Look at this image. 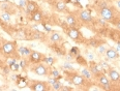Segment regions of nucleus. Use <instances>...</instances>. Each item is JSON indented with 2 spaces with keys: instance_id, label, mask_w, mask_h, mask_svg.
<instances>
[{
  "instance_id": "obj_33",
  "label": "nucleus",
  "mask_w": 120,
  "mask_h": 91,
  "mask_svg": "<svg viewBox=\"0 0 120 91\" xmlns=\"http://www.w3.org/2000/svg\"><path fill=\"white\" fill-rule=\"evenodd\" d=\"M52 74H53V76H54V77H59V72H58V70H57V69H53V70H52Z\"/></svg>"
},
{
  "instance_id": "obj_2",
  "label": "nucleus",
  "mask_w": 120,
  "mask_h": 91,
  "mask_svg": "<svg viewBox=\"0 0 120 91\" xmlns=\"http://www.w3.org/2000/svg\"><path fill=\"white\" fill-rule=\"evenodd\" d=\"M2 51L7 56L15 57L14 54H16V44L15 42H5V44L2 45Z\"/></svg>"
},
{
  "instance_id": "obj_34",
  "label": "nucleus",
  "mask_w": 120,
  "mask_h": 91,
  "mask_svg": "<svg viewBox=\"0 0 120 91\" xmlns=\"http://www.w3.org/2000/svg\"><path fill=\"white\" fill-rule=\"evenodd\" d=\"M42 26L45 27V29H46L47 31H51V27L48 26V25H47V24H42Z\"/></svg>"
},
{
  "instance_id": "obj_5",
  "label": "nucleus",
  "mask_w": 120,
  "mask_h": 91,
  "mask_svg": "<svg viewBox=\"0 0 120 91\" xmlns=\"http://www.w3.org/2000/svg\"><path fill=\"white\" fill-rule=\"evenodd\" d=\"M67 34H68V36L71 37L72 40H76V42H81L82 40V34L78 28L71 27V29H68Z\"/></svg>"
},
{
  "instance_id": "obj_13",
  "label": "nucleus",
  "mask_w": 120,
  "mask_h": 91,
  "mask_svg": "<svg viewBox=\"0 0 120 91\" xmlns=\"http://www.w3.org/2000/svg\"><path fill=\"white\" fill-rule=\"evenodd\" d=\"M106 55L107 57L109 58V59H116V58H118V53L115 51L114 49H109L106 51Z\"/></svg>"
},
{
  "instance_id": "obj_26",
  "label": "nucleus",
  "mask_w": 120,
  "mask_h": 91,
  "mask_svg": "<svg viewBox=\"0 0 120 91\" xmlns=\"http://www.w3.org/2000/svg\"><path fill=\"white\" fill-rule=\"evenodd\" d=\"M6 62H7V65H8V66H11V64H14V63L16 62V58H15V57H11V58H8Z\"/></svg>"
},
{
  "instance_id": "obj_18",
  "label": "nucleus",
  "mask_w": 120,
  "mask_h": 91,
  "mask_svg": "<svg viewBox=\"0 0 120 91\" xmlns=\"http://www.w3.org/2000/svg\"><path fill=\"white\" fill-rule=\"evenodd\" d=\"M1 19L3 20L4 22H9L11 21V14L9 12H7V11H4V12H2L1 14Z\"/></svg>"
},
{
  "instance_id": "obj_8",
  "label": "nucleus",
  "mask_w": 120,
  "mask_h": 91,
  "mask_svg": "<svg viewBox=\"0 0 120 91\" xmlns=\"http://www.w3.org/2000/svg\"><path fill=\"white\" fill-rule=\"evenodd\" d=\"M101 17L104 18L105 20H112L114 17V12L112 8H109V7H106V8H102L101 9Z\"/></svg>"
},
{
  "instance_id": "obj_11",
  "label": "nucleus",
  "mask_w": 120,
  "mask_h": 91,
  "mask_svg": "<svg viewBox=\"0 0 120 91\" xmlns=\"http://www.w3.org/2000/svg\"><path fill=\"white\" fill-rule=\"evenodd\" d=\"M80 19L82 20V22H85V23H90L92 22V17L91 15L89 14L87 11H82L80 12Z\"/></svg>"
},
{
  "instance_id": "obj_14",
  "label": "nucleus",
  "mask_w": 120,
  "mask_h": 91,
  "mask_svg": "<svg viewBox=\"0 0 120 91\" xmlns=\"http://www.w3.org/2000/svg\"><path fill=\"white\" fill-rule=\"evenodd\" d=\"M41 19H42V12L39 11L38 9L32 12V20H33V21L38 22V21H41Z\"/></svg>"
},
{
  "instance_id": "obj_12",
  "label": "nucleus",
  "mask_w": 120,
  "mask_h": 91,
  "mask_svg": "<svg viewBox=\"0 0 120 91\" xmlns=\"http://www.w3.org/2000/svg\"><path fill=\"white\" fill-rule=\"evenodd\" d=\"M37 8H38V6H37L36 2H33V1H28L27 2L26 12H28V14H32L33 11H37Z\"/></svg>"
},
{
  "instance_id": "obj_30",
  "label": "nucleus",
  "mask_w": 120,
  "mask_h": 91,
  "mask_svg": "<svg viewBox=\"0 0 120 91\" xmlns=\"http://www.w3.org/2000/svg\"><path fill=\"white\" fill-rule=\"evenodd\" d=\"M19 5L21 6V7L26 6V5H27V1H26V0H20V2H19Z\"/></svg>"
},
{
  "instance_id": "obj_15",
  "label": "nucleus",
  "mask_w": 120,
  "mask_h": 91,
  "mask_svg": "<svg viewBox=\"0 0 120 91\" xmlns=\"http://www.w3.org/2000/svg\"><path fill=\"white\" fill-rule=\"evenodd\" d=\"M19 53L22 56H29L31 54V51L27 47H21V48H19Z\"/></svg>"
},
{
  "instance_id": "obj_16",
  "label": "nucleus",
  "mask_w": 120,
  "mask_h": 91,
  "mask_svg": "<svg viewBox=\"0 0 120 91\" xmlns=\"http://www.w3.org/2000/svg\"><path fill=\"white\" fill-rule=\"evenodd\" d=\"M66 21H67V24H68L69 26H71V27H75V26L77 25V21H76V19H75V18L72 17L71 15L67 16V18H66Z\"/></svg>"
},
{
  "instance_id": "obj_10",
  "label": "nucleus",
  "mask_w": 120,
  "mask_h": 91,
  "mask_svg": "<svg viewBox=\"0 0 120 91\" xmlns=\"http://www.w3.org/2000/svg\"><path fill=\"white\" fill-rule=\"evenodd\" d=\"M108 74H109V77H110V79H111L112 82L120 83V75H119L118 72H116L115 69H109Z\"/></svg>"
},
{
  "instance_id": "obj_19",
  "label": "nucleus",
  "mask_w": 120,
  "mask_h": 91,
  "mask_svg": "<svg viewBox=\"0 0 120 91\" xmlns=\"http://www.w3.org/2000/svg\"><path fill=\"white\" fill-rule=\"evenodd\" d=\"M65 3L64 2H62V1H59V2H57L56 3V8H57V11H64L65 9Z\"/></svg>"
},
{
  "instance_id": "obj_38",
  "label": "nucleus",
  "mask_w": 120,
  "mask_h": 91,
  "mask_svg": "<svg viewBox=\"0 0 120 91\" xmlns=\"http://www.w3.org/2000/svg\"><path fill=\"white\" fill-rule=\"evenodd\" d=\"M117 6H118V8H120V0H117Z\"/></svg>"
},
{
  "instance_id": "obj_9",
  "label": "nucleus",
  "mask_w": 120,
  "mask_h": 91,
  "mask_svg": "<svg viewBox=\"0 0 120 91\" xmlns=\"http://www.w3.org/2000/svg\"><path fill=\"white\" fill-rule=\"evenodd\" d=\"M29 57H30V61L33 62V63H38L44 59V55H42L41 53L36 52V51L31 52V54L29 55Z\"/></svg>"
},
{
  "instance_id": "obj_39",
  "label": "nucleus",
  "mask_w": 120,
  "mask_h": 91,
  "mask_svg": "<svg viewBox=\"0 0 120 91\" xmlns=\"http://www.w3.org/2000/svg\"><path fill=\"white\" fill-rule=\"evenodd\" d=\"M117 28L120 30V22H118V24H117Z\"/></svg>"
},
{
  "instance_id": "obj_36",
  "label": "nucleus",
  "mask_w": 120,
  "mask_h": 91,
  "mask_svg": "<svg viewBox=\"0 0 120 91\" xmlns=\"http://www.w3.org/2000/svg\"><path fill=\"white\" fill-rule=\"evenodd\" d=\"M8 72H9V69H8L7 67L4 68V74H8Z\"/></svg>"
},
{
  "instance_id": "obj_29",
  "label": "nucleus",
  "mask_w": 120,
  "mask_h": 91,
  "mask_svg": "<svg viewBox=\"0 0 120 91\" xmlns=\"http://www.w3.org/2000/svg\"><path fill=\"white\" fill-rule=\"evenodd\" d=\"M98 6L101 7V9H102V8H106V7H108V5H107V2H105V1L101 2V3H98Z\"/></svg>"
},
{
  "instance_id": "obj_40",
  "label": "nucleus",
  "mask_w": 120,
  "mask_h": 91,
  "mask_svg": "<svg viewBox=\"0 0 120 91\" xmlns=\"http://www.w3.org/2000/svg\"><path fill=\"white\" fill-rule=\"evenodd\" d=\"M94 1H97V0H94Z\"/></svg>"
},
{
  "instance_id": "obj_6",
  "label": "nucleus",
  "mask_w": 120,
  "mask_h": 91,
  "mask_svg": "<svg viewBox=\"0 0 120 91\" xmlns=\"http://www.w3.org/2000/svg\"><path fill=\"white\" fill-rule=\"evenodd\" d=\"M104 72V67H102L101 63H95V62H91V65H90V72L93 74L94 76L99 75L101 72Z\"/></svg>"
},
{
  "instance_id": "obj_27",
  "label": "nucleus",
  "mask_w": 120,
  "mask_h": 91,
  "mask_svg": "<svg viewBox=\"0 0 120 91\" xmlns=\"http://www.w3.org/2000/svg\"><path fill=\"white\" fill-rule=\"evenodd\" d=\"M9 67H11V70H18L19 67H20V65H19V63H16V62H15L14 64H11Z\"/></svg>"
},
{
  "instance_id": "obj_28",
  "label": "nucleus",
  "mask_w": 120,
  "mask_h": 91,
  "mask_svg": "<svg viewBox=\"0 0 120 91\" xmlns=\"http://www.w3.org/2000/svg\"><path fill=\"white\" fill-rule=\"evenodd\" d=\"M64 68H66V69H69V70H74V67L71 66V63H64Z\"/></svg>"
},
{
  "instance_id": "obj_20",
  "label": "nucleus",
  "mask_w": 120,
  "mask_h": 91,
  "mask_svg": "<svg viewBox=\"0 0 120 91\" xmlns=\"http://www.w3.org/2000/svg\"><path fill=\"white\" fill-rule=\"evenodd\" d=\"M88 45L91 46V47H98L99 42L96 38H91V39L88 40Z\"/></svg>"
},
{
  "instance_id": "obj_4",
  "label": "nucleus",
  "mask_w": 120,
  "mask_h": 91,
  "mask_svg": "<svg viewBox=\"0 0 120 91\" xmlns=\"http://www.w3.org/2000/svg\"><path fill=\"white\" fill-rule=\"evenodd\" d=\"M31 70L37 76H47L49 74V69L46 65L44 64H37L34 67L31 68Z\"/></svg>"
},
{
  "instance_id": "obj_3",
  "label": "nucleus",
  "mask_w": 120,
  "mask_h": 91,
  "mask_svg": "<svg viewBox=\"0 0 120 91\" xmlns=\"http://www.w3.org/2000/svg\"><path fill=\"white\" fill-rule=\"evenodd\" d=\"M30 89L33 91H47L49 89V86L46 82L36 81V82L32 83V84L30 85Z\"/></svg>"
},
{
  "instance_id": "obj_1",
  "label": "nucleus",
  "mask_w": 120,
  "mask_h": 91,
  "mask_svg": "<svg viewBox=\"0 0 120 91\" xmlns=\"http://www.w3.org/2000/svg\"><path fill=\"white\" fill-rule=\"evenodd\" d=\"M71 81L72 84L77 85V86H82L86 83V78H84L83 76L81 75H77V74H72L71 75L68 72V78H66V81Z\"/></svg>"
},
{
  "instance_id": "obj_35",
  "label": "nucleus",
  "mask_w": 120,
  "mask_h": 91,
  "mask_svg": "<svg viewBox=\"0 0 120 91\" xmlns=\"http://www.w3.org/2000/svg\"><path fill=\"white\" fill-rule=\"evenodd\" d=\"M25 65H26V64H25V61H22L21 64H20V66H21V67H25Z\"/></svg>"
},
{
  "instance_id": "obj_24",
  "label": "nucleus",
  "mask_w": 120,
  "mask_h": 91,
  "mask_svg": "<svg viewBox=\"0 0 120 91\" xmlns=\"http://www.w3.org/2000/svg\"><path fill=\"white\" fill-rule=\"evenodd\" d=\"M77 61L82 65H86V61H85V59L81 56V55H77Z\"/></svg>"
},
{
  "instance_id": "obj_17",
  "label": "nucleus",
  "mask_w": 120,
  "mask_h": 91,
  "mask_svg": "<svg viewBox=\"0 0 120 91\" xmlns=\"http://www.w3.org/2000/svg\"><path fill=\"white\" fill-rule=\"evenodd\" d=\"M50 39L52 40V42H60V40L62 39L61 35H60L59 33H57V32H54V33H52L51 37H50Z\"/></svg>"
},
{
  "instance_id": "obj_31",
  "label": "nucleus",
  "mask_w": 120,
  "mask_h": 91,
  "mask_svg": "<svg viewBox=\"0 0 120 91\" xmlns=\"http://www.w3.org/2000/svg\"><path fill=\"white\" fill-rule=\"evenodd\" d=\"M98 52L102 54L104 52H106V48L104 47V46H98Z\"/></svg>"
},
{
  "instance_id": "obj_23",
  "label": "nucleus",
  "mask_w": 120,
  "mask_h": 91,
  "mask_svg": "<svg viewBox=\"0 0 120 91\" xmlns=\"http://www.w3.org/2000/svg\"><path fill=\"white\" fill-rule=\"evenodd\" d=\"M82 76H83L84 78H86L87 80H89L90 78H91V74H90V72L88 69H86V68L82 69Z\"/></svg>"
},
{
  "instance_id": "obj_37",
  "label": "nucleus",
  "mask_w": 120,
  "mask_h": 91,
  "mask_svg": "<svg viewBox=\"0 0 120 91\" xmlns=\"http://www.w3.org/2000/svg\"><path fill=\"white\" fill-rule=\"evenodd\" d=\"M68 1H69V2H72V3H77L79 0H68Z\"/></svg>"
},
{
  "instance_id": "obj_32",
  "label": "nucleus",
  "mask_w": 120,
  "mask_h": 91,
  "mask_svg": "<svg viewBox=\"0 0 120 91\" xmlns=\"http://www.w3.org/2000/svg\"><path fill=\"white\" fill-rule=\"evenodd\" d=\"M60 90H61V91H71V87H66V86H61Z\"/></svg>"
},
{
  "instance_id": "obj_7",
  "label": "nucleus",
  "mask_w": 120,
  "mask_h": 91,
  "mask_svg": "<svg viewBox=\"0 0 120 91\" xmlns=\"http://www.w3.org/2000/svg\"><path fill=\"white\" fill-rule=\"evenodd\" d=\"M96 77H98V82L101 83V85L104 87L105 90H109L110 89V80L106 77L102 72H101L99 75H97Z\"/></svg>"
},
{
  "instance_id": "obj_25",
  "label": "nucleus",
  "mask_w": 120,
  "mask_h": 91,
  "mask_svg": "<svg viewBox=\"0 0 120 91\" xmlns=\"http://www.w3.org/2000/svg\"><path fill=\"white\" fill-rule=\"evenodd\" d=\"M42 36H44V34H42L41 32L36 31L35 33H34V35H33V38H34V39H41Z\"/></svg>"
},
{
  "instance_id": "obj_22",
  "label": "nucleus",
  "mask_w": 120,
  "mask_h": 91,
  "mask_svg": "<svg viewBox=\"0 0 120 91\" xmlns=\"http://www.w3.org/2000/svg\"><path fill=\"white\" fill-rule=\"evenodd\" d=\"M42 61H44L45 63H47V64L52 65V64H54L55 59H54V58H52V57H44V59H42Z\"/></svg>"
},
{
  "instance_id": "obj_21",
  "label": "nucleus",
  "mask_w": 120,
  "mask_h": 91,
  "mask_svg": "<svg viewBox=\"0 0 120 91\" xmlns=\"http://www.w3.org/2000/svg\"><path fill=\"white\" fill-rule=\"evenodd\" d=\"M61 83L59 82V81H55L54 83H52V89L53 90H60V88H61Z\"/></svg>"
}]
</instances>
